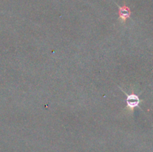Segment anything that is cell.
Instances as JSON below:
<instances>
[{
    "label": "cell",
    "mask_w": 153,
    "mask_h": 152,
    "mask_svg": "<svg viewBox=\"0 0 153 152\" xmlns=\"http://www.w3.org/2000/svg\"><path fill=\"white\" fill-rule=\"evenodd\" d=\"M130 15H131V11L127 6L124 5L123 7L119 6V18L121 22L125 23L126 19L130 17Z\"/></svg>",
    "instance_id": "2"
},
{
    "label": "cell",
    "mask_w": 153,
    "mask_h": 152,
    "mask_svg": "<svg viewBox=\"0 0 153 152\" xmlns=\"http://www.w3.org/2000/svg\"><path fill=\"white\" fill-rule=\"evenodd\" d=\"M123 92L127 96L126 109L128 110V111L133 112L134 111V108L138 107L139 104L140 103V98H139L138 95H136V94L134 93V90H132L131 93L130 94H127L126 92H124V91Z\"/></svg>",
    "instance_id": "1"
}]
</instances>
